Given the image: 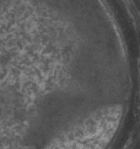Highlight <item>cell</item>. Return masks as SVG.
I'll return each instance as SVG.
<instances>
[{
	"label": "cell",
	"mask_w": 140,
	"mask_h": 149,
	"mask_svg": "<svg viewBox=\"0 0 140 149\" xmlns=\"http://www.w3.org/2000/svg\"><path fill=\"white\" fill-rule=\"evenodd\" d=\"M121 117V109L118 107L95 112L64 138L59 149H105L115 134Z\"/></svg>",
	"instance_id": "obj_1"
}]
</instances>
